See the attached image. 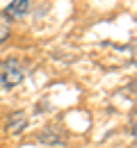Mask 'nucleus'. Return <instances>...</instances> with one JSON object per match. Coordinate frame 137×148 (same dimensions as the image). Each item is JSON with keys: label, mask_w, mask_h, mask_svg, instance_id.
<instances>
[{"label": "nucleus", "mask_w": 137, "mask_h": 148, "mask_svg": "<svg viewBox=\"0 0 137 148\" xmlns=\"http://www.w3.org/2000/svg\"><path fill=\"white\" fill-rule=\"evenodd\" d=\"M9 32H12V30H9V23H7L5 18H0V43H2V41H7Z\"/></svg>", "instance_id": "3"}, {"label": "nucleus", "mask_w": 137, "mask_h": 148, "mask_svg": "<svg viewBox=\"0 0 137 148\" xmlns=\"http://www.w3.org/2000/svg\"><path fill=\"white\" fill-rule=\"evenodd\" d=\"M23 64H21L19 59H14V57H9V59H5V62H0V84L2 87H7V89H12V87H16L23 82Z\"/></svg>", "instance_id": "1"}, {"label": "nucleus", "mask_w": 137, "mask_h": 148, "mask_svg": "<svg viewBox=\"0 0 137 148\" xmlns=\"http://www.w3.org/2000/svg\"><path fill=\"white\" fill-rule=\"evenodd\" d=\"M16 123H19V132H21V128L25 125V116H23V114H14V116H12V121H9V130L14 128Z\"/></svg>", "instance_id": "4"}, {"label": "nucleus", "mask_w": 137, "mask_h": 148, "mask_svg": "<svg viewBox=\"0 0 137 148\" xmlns=\"http://www.w3.org/2000/svg\"><path fill=\"white\" fill-rule=\"evenodd\" d=\"M28 7H30V0H12L7 7H5V14H2V18L12 21V18H19L23 16L25 12H28Z\"/></svg>", "instance_id": "2"}]
</instances>
